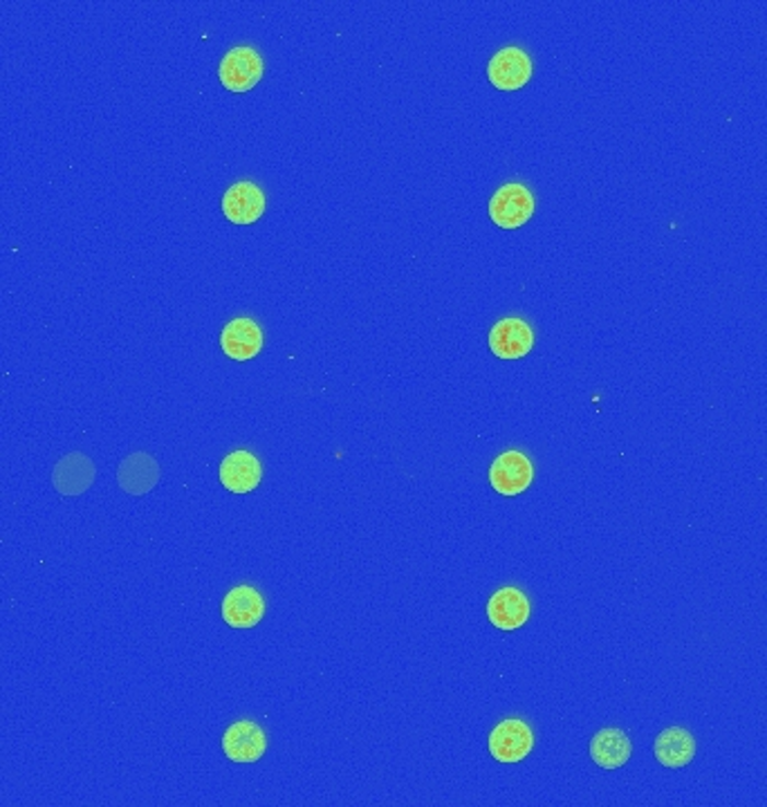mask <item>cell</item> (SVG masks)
Masks as SVG:
<instances>
[{
  "mask_svg": "<svg viewBox=\"0 0 767 807\" xmlns=\"http://www.w3.org/2000/svg\"><path fill=\"white\" fill-rule=\"evenodd\" d=\"M95 480V465L81 454H70L57 463L53 484L63 496H79Z\"/></svg>",
  "mask_w": 767,
  "mask_h": 807,
  "instance_id": "cell-14",
  "label": "cell"
},
{
  "mask_svg": "<svg viewBox=\"0 0 767 807\" xmlns=\"http://www.w3.org/2000/svg\"><path fill=\"white\" fill-rule=\"evenodd\" d=\"M160 480V467L149 454L128 456L117 471V482L126 493L132 496H144Z\"/></svg>",
  "mask_w": 767,
  "mask_h": 807,
  "instance_id": "cell-13",
  "label": "cell"
},
{
  "mask_svg": "<svg viewBox=\"0 0 767 807\" xmlns=\"http://www.w3.org/2000/svg\"><path fill=\"white\" fill-rule=\"evenodd\" d=\"M265 211V196L254 183H236L222 196V213L234 224H252Z\"/></svg>",
  "mask_w": 767,
  "mask_h": 807,
  "instance_id": "cell-9",
  "label": "cell"
},
{
  "mask_svg": "<svg viewBox=\"0 0 767 807\" xmlns=\"http://www.w3.org/2000/svg\"><path fill=\"white\" fill-rule=\"evenodd\" d=\"M487 617L499 631H516L530 619V601L519 588H501L487 601Z\"/></svg>",
  "mask_w": 767,
  "mask_h": 807,
  "instance_id": "cell-8",
  "label": "cell"
},
{
  "mask_svg": "<svg viewBox=\"0 0 767 807\" xmlns=\"http://www.w3.org/2000/svg\"><path fill=\"white\" fill-rule=\"evenodd\" d=\"M534 747L532 729L516 717L503 721L489 736V751L499 762H521Z\"/></svg>",
  "mask_w": 767,
  "mask_h": 807,
  "instance_id": "cell-4",
  "label": "cell"
},
{
  "mask_svg": "<svg viewBox=\"0 0 767 807\" xmlns=\"http://www.w3.org/2000/svg\"><path fill=\"white\" fill-rule=\"evenodd\" d=\"M655 756L664 768L678 770L689 765L696 756V740L687 729L671 727L655 738Z\"/></svg>",
  "mask_w": 767,
  "mask_h": 807,
  "instance_id": "cell-15",
  "label": "cell"
},
{
  "mask_svg": "<svg viewBox=\"0 0 767 807\" xmlns=\"http://www.w3.org/2000/svg\"><path fill=\"white\" fill-rule=\"evenodd\" d=\"M487 74L493 87L499 90H519L523 87L532 77V61L521 50L510 45L501 52H496L487 66Z\"/></svg>",
  "mask_w": 767,
  "mask_h": 807,
  "instance_id": "cell-5",
  "label": "cell"
},
{
  "mask_svg": "<svg viewBox=\"0 0 767 807\" xmlns=\"http://www.w3.org/2000/svg\"><path fill=\"white\" fill-rule=\"evenodd\" d=\"M218 77L232 93H247L263 77V59L254 48L239 45L222 57Z\"/></svg>",
  "mask_w": 767,
  "mask_h": 807,
  "instance_id": "cell-1",
  "label": "cell"
},
{
  "mask_svg": "<svg viewBox=\"0 0 767 807\" xmlns=\"http://www.w3.org/2000/svg\"><path fill=\"white\" fill-rule=\"evenodd\" d=\"M534 478V469L527 456L521 452H505L491 463L489 469V482L491 487L503 493V496H519L523 493Z\"/></svg>",
  "mask_w": 767,
  "mask_h": 807,
  "instance_id": "cell-3",
  "label": "cell"
},
{
  "mask_svg": "<svg viewBox=\"0 0 767 807\" xmlns=\"http://www.w3.org/2000/svg\"><path fill=\"white\" fill-rule=\"evenodd\" d=\"M220 348L230 359L247 362V359H254L263 348V332L256 321L239 317L222 328Z\"/></svg>",
  "mask_w": 767,
  "mask_h": 807,
  "instance_id": "cell-10",
  "label": "cell"
},
{
  "mask_svg": "<svg viewBox=\"0 0 767 807\" xmlns=\"http://www.w3.org/2000/svg\"><path fill=\"white\" fill-rule=\"evenodd\" d=\"M591 756L604 770H617L630 758V740L621 729H602L591 740Z\"/></svg>",
  "mask_w": 767,
  "mask_h": 807,
  "instance_id": "cell-16",
  "label": "cell"
},
{
  "mask_svg": "<svg viewBox=\"0 0 767 807\" xmlns=\"http://www.w3.org/2000/svg\"><path fill=\"white\" fill-rule=\"evenodd\" d=\"M534 213V196L523 185H505L489 200V215L503 230H516Z\"/></svg>",
  "mask_w": 767,
  "mask_h": 807,
  "instance_id": "cell-2",
  "label": "cell"
},
{
  "mask_svg": "<svg viewBox=\"0 0 767 807\" xmlns=\"http://www.w3.org/2000/svg\"><path fill=\"white\" fill-rule=\"evenodd\" d=\"M263 469L249 452H234L220 465V482L232 493H249L260 484Z\"/></svg>",
  "mask_w": 767,
  "mask_h": 807,
  "instance_id": "cell-12",
  "label": "cell"
},
{
  "mask_svg": "<svg viewBox=\"0 0 767 807\" xmlns=\"http://www.w3.org/2000/svg\"><path fill=\"white\" fill-rule=\"evenodd\" d=\"M265 615V601L252 586H236L222 601V619L232 628H254Z\"/></svg>",
  "mask_w": 767,
  "mask_h": 807,
  "instance_id": "cell-11",
  "label": "cell"
},
{
  "mask_svg": "<svg viewBox=\"0 0 767 807\" xmlns=\"http://www.w3.org/2000/svg\"><path fill=\"white\" fill-rule=\"evenodd\" d=\"M265 749L267 736L252 721L234 723L222 736V751L234 762H256L265 756Z\"/></svg>",
  "mask_w": 767,
  "mask_h": 807,
  "instance_id": "cell-6",
  "label": "cell"
},
{
  "mask_svg": "<svg viewBox=\"0 0 767 807\" xmlns=\"http://www.w3.org/2000/svg\"><path fill=\"white\" fill-rule=\"evenodd\" d=\"M532 346L534 335L523 319H501L489 332V350L499 359H521Z\"/></svg>",
  "mask_w": 767,
  "mask_h": 807,
  "instance_id": "cell-7",
  "label": "cell"
}]
</instances>
